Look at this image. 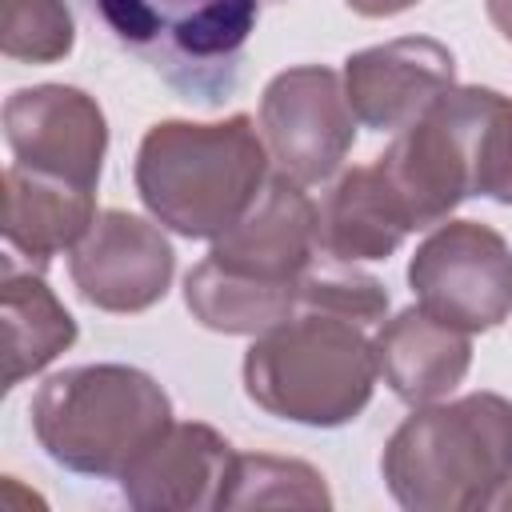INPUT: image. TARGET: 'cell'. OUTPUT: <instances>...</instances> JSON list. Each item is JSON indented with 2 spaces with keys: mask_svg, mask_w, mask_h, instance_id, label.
Wrapping results in <instances>:
<instances>
[{
  "mask_svg": "<svg viewBox=\"0 0 512 512\" xmlns=\"http://www.w3.org/2000/svg\"><path fill=\"white\" fill-rule=\"evenodd\" d=\"M388 492L416 512L500 508L512 500V404L472 392L424 404L384 444Z\"/></svg>",
  "mask_w": 512,
  "mask_h": 512,
  "instance_id": "6da1fadb",
  "label": "cell"
},
{
  "mask_svg": "<svg viewBox=\"0 0 512 512\" xmlns=\"http://www.w3.org/2000/svg\"><path fill=\"white\" fill-rule=\"evenodd\" d=\"M268 180V144L236 112L220 124H152L136 152V192L144 208L188 240L228 232Z\"/></svg>",
  "mask_w": 512,
  "mask_h": 512,
  "instance_id": "7a4b0ae2",
  "label": "cell"
},
{
  "mask_svg": "<svg viewBox=\"0 0 512 512\" xmlns=\"http://www.w3.org/2000/svg\"><path fill=\"white\" fill-rule=\"evenodd\" d=\"M376 348L364 324L296 308L276 328L260 332L244 356V392L268 416L336 428L356 420L376 384Z\"/></svg>",
  "mask_w": 512,
  "mask_h": 512,
  "instance_id": "3957f363",
  "label": "cell"
},
{
  "mask_svg": "<svg viewBox=\"0 0 512 512\" xmlns=\"http://www.w3.org/2000/svg\"><path fill=\"white\" fill-rule=\"evenodd\" d=\"M168 424L172 404L164 388L128 364L64 368L32 396L40 448L56 464L100 480H120Z\"/></svg>",
  "mask_w": 512,
  "mask_h": 512,
  "instance_id": "277c9868",
  "label": "cell"
},
{
  "mask_svg": "<svg viewBox=\"0 0 512 512\" xmlns=\"http://www.w3.org/2000/svg\"><path fill=\"white\" fill-rule=\"evenodd\" d=\"M264 4L276 0H88L124 52L160 72L180 100L208 108L232 96Z\"/></svg>",
  "mask_w": 512,
  "mask_h": 512,
  "instance_id": "5b68a950",
  "label": "cell"
},
{
  "mask_svg": "<svg viewBox=\"0 0 512 512\" xmlns=\"http://www.w3.org/2000/svg\"><path fill=\"white\" fill-rule=\"evenodd\" d=\"M500 100L504 96L492 88H448L376 156L412 232L448 220L464 196H480L488 128Z\"/></svg>",
  "mask_w": 512,
  "mask_h": 512,
  "instance_id": "8992f818",
  "label": "cell"
},
{
  "mask_svg": "<svg viewBox=\"0 0 512 512\" xmlns=\"http://www.w3.org/2000/svg\"><path fill=\"white\" fill-rule=\"evenodd\" d=\"M408 284L436 320L488 332L512 316V244L480 220H452L416 248Z\"/></svg>",
  "mask_w": 512,
  "mask_h": 512,
  "instance_id": "52a82bcc",
  "label": "cell"
},
{
  "mask_svg": "<svg viewBox=\"0 0 512 512\" xmlns=\"http://www.w3.org/2000/svg\"><path fill=\"white\" fill-rule=\"evenodd\" d=\"M260 132L284 176L300 184L328 180L356 140L344 80L324 64L280 72L260 96Z\"/></svg>",
  "mask_w": 512,
  "mask_h": 512,
  "instance_id": "ba28073f",
  "label": "cell"
},
{
  "mask_svg": "<svg viewBox=\"0 0 512 512\" xmlns=\"http://www.w3.org/2000/svg\"><path fill=\"white\" fill-rule=\"evenodd\" d=\"M320 256V208L304 184L276 172L264 180L248 212L212 240L208 260L244 280L300 288V276Z\"/></svg>",
  "mask_w": 512,
  "mask_h": 512,
  "instance_id": "9c48e42d",
  "label": "cell"
},
{
  "mask_svg": "<svg viewBox=\"0 0 512 512\" xmlns=\"http://www.w3.org/2000/svg\"><path fill=\"white\" fill-rule=\"evenodd\" d=\"M4 136L16 164L96 188L108 124L100 104L68 84L20 88L4 104Z\"/></svg>",
  "mask_w": 512,
  "mask_h": 512,
  "instance_id": "30bf717a",
  "label": "cell"
},
{
  "mask_svg": "<svg viewBox=\"0 0 512 512\" xmlns=\"http://www.w3.org/2000/svg\"><path fill=\"white\" fill-rule=\"evenodd\" d=\"M172 244L132 212H100L72 248L68 272L80 296L104 312H144L164 300L172 280Z\"/></svg>",
  "mask_w": 512,
  "mask_h": 512,
  "instance_id": "8fae6325",
  "label": "cell"
},
{
  "mask_svg": "<svg viewBox=\"0 0 512 512\" xmlns=\"http://www.w3.org/2000/svg\"><path fill=\"white\" fill-rule=\"evenodd\" d=\"M456 88V56L432 36H400L344 60V96L360 124L400 132Z\"/></svg>",
  "mask_w": 512,
  "mask_h": 512,
  "instance_id": "7c38bea8",
  "label": "cell"
},
{
  "mask_svg": "<svg viewBox=\"0 0 512 512\" xmlns=\"http://www.w3.org/2000/svg\"><path fill=\"white\" fill-rule=\"evenodd\" d=\"M232 444L208 424H168L120 476L132 508H216Z\"/></svg>",
  "mask_w": 512,
  "mask_h": 512,
  "instance_id": "4fadbf2b",
  "label": "cell"
},
{
  "mask_svg": "<svg viewBox=\"0 0 512 512\" xmlns=\"http://www.w3.org/2000/svg\"><path fill=\"white\" fill-rule=\"evenodd\" d=\"M372 348H376V372L408 404H432L448 396L472 364L468 332L436 320L420 304L388 320L372 340Z\"/></svg>",
  "mask_w": 512,
  "mask_h": 512,
  "instance_id": "5bb4252c",
  "label": "cell"
},
{
  "mask_svg": "<svg viewBox=\"0 0 512 512\" xmlns=\"http://www.w3.org/2000/svg\"><path fill=\"white\" fill-rule=\"evenodd\" d=\"M96 220L92 188L64 176H48L24 164L4 172V240L32 264H48L64 248H76Z\"/></svg>",
  "mask_w": 512,
  "mask_h": 512,
  "instance_id": "9a60e30c",
  "label": "cell"
},
{
  "mask_svg": "<svg viewBox=\"0 0 512 512\" xmlns=\"http://www.w3.org/2000/svg\"><path fill=\"white\" fill-rule=\"evenodd\" d=\"M408 232L412 224L376 164L344 172L320 208V252L336 260H388Z\"/></svg>",
  "mask_w": 512,
  "mask_h": 512,
  "instance_id": "2e32d148",
  "label": "cell"
},
{
  "mask_svg": "<svg viewBox=\"0 0 512 512\" xmlns=\"http://www.w3.org/2000/svg\"><path fill=\"white\" fill-rule=\"evenodd\" d=\"M0 336H4V392H12L24 376L52 364L76 340V320L36 272H16V264L4 260Z\"/></svg>",
  "mask_w": 512,
  "mask_h": 512,
  "instance_id": "e0dca14e",
  "label": "cell"
},
{
  "mask_svg": "<svg viewBox=\"0 0 512 512\" xmlns=\"http://www.w3.org/2000/svg\"><path fill=\"white\" fill-rule=\"evenodd\" d=\"M184 300L192 316L212 332L260 336L296 312L300 288H272L260 280H244L204 256L184 280Z\"/></svg>",
  "mask_w": 512,
  "mask_h": 512,
  "instance_id": "ac0fdd59",
  "label": "cell"
},
{
  "mask_svg": "<svg viewBox=\"0 0 512 512\" xmlns=\"http://www.w3.org/2000/svg\"><path fill=\"white\" fill-rule=\"evenodd\" d=\"M328 508L332 496L324 488V476L304 464V460H284V456H232L220 504L216 508Z\"/></svg>",
  "mask_w": 512,
  "mask_h": 512,
  "instance_id": "d6986e66",
  "label": "cell"
},
{
  "mask_svg": "<svg viewBox=\"0 0 512 512\" xmlns=\"http://www.w3.org/2000/svg\"><path fill=\"white\" fill-rule=\"evenodd\" d=\"M296 308H320V312H336L348 316L356 324H376L388 312V292L376 276L352 268V260H336V256H316L308 264V272L300 276V300Z\"/></svg>",
  "mask_w": 512,
  "mask_h": 512,
  "instance_id": "ffe728a7",
  "label": "cell"
},
{
  "mask_svg": "<svg viewBox=\"0 0 512 512\" xmlns=\"http://www.w3.org/2000/svg\"><path fill=\"white\" fill-rule=\"evenodd\" d=\"M76 28L64 0H0V48L8 60L52 64L72 52Z\"/></svg>",
  "mask_w": 512,
  "mask_h": 512,
  "instance_id": "44dd1931",
  "label": "cell"
},
{
  "mask_svg": "<svg viewBox=\"0 0 512 512\" xmlns=\"http://www.w3.org/2000/svg\"><path fill=\"white\" fill-rule=\"evenodd\" d=\"M480 196H492L500 204H512V100L504 96L492 128H488V152L480 172Z\"/></svg>",
  "mask_w": 512,
  "mask_h": 512,
  "instance_id": "7402d4cb",
  "label": "cell"
},
{
  "mask_svg": "<svg viewBox=\"0 0 512 512\" xmlns=\"http://www.w3.org/2000/svg\"><path fill=\"white\" fill-rule=\"evenodd\" d=\"M352 12H360V16H396V12H404V8H412L416 0H344Z\"/></svg>",
  "mask_w": 512,
  "mask_h": 512,
  "instance_id": "603a6c76",
  "label": "cell"
},
{
  "mask_svg": "<svg viewBox=\"0 0 512 512\" xmlns=\"http://www.w3.org/2000/svg\"><path fill=\"white\" fill-rule=\"evenodd\" d=\"M488 20L512 40V0H488Z\"/></svg>",
  "mask_w": 512,
  "mask_h": 512,
  "instance_id": "cb8c5ba5",
  "label": "cell"
}]
</instances>
